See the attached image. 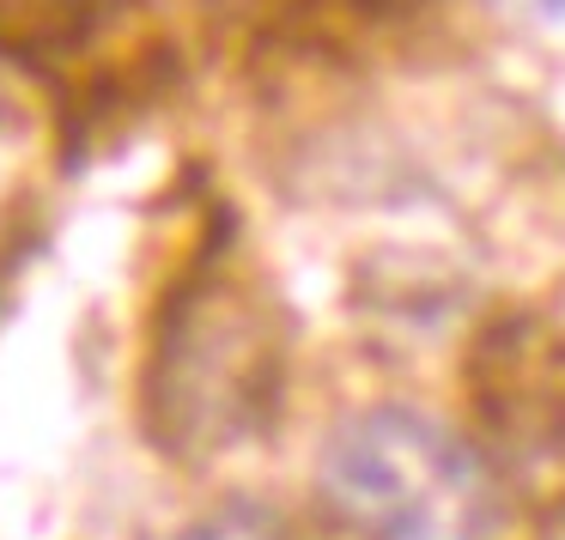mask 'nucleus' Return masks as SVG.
Wrapping results in <instances>:
<instances>
[{"label": "nucleus", "instance_id": "nucleus-1", "mask_svg": "<svg viewBox=\"0 0 565 540\" xmlns=\"http://www.w3.org/2000/svg\"><path fill=\"white\" fill-rule=\"evenodd\" d=\"M286 395V322L244 268L232 231H213L164 292L140 370V425L171 462H213L274 425Z\"/></svg>", "mask_w": 565, "mask_h": 540}, {"label": "nucleus", "instance_id": "nucleus-2", "mask_svg": "<svg viewBox=\"0 0 565 540\" xmlns=\"http://www.w3.org/2000/svg\"><path fill=\"white\" fill-rule=\"evenodd\" d=\"M310 492L329 540H492L499 522V492L475 443L414 407L341 419Z\"/></svg>", "mask_w": 565, "mask_h": 540}, {"label": "nucleus", "instance_id": "nucleus-3", "mask_svg": "<svg viewBox=\"0 0 565 540\" xmlns=\"http://www.w3.org/2000/svg\"><path fill=\"white\" fill-rule=\"evenodd\" d=\"M468 425L499 504L565 522V322L541 310L492 316L468 346Z\"/></svg>", "mask_w": 565, "mask_h": 540}, {"label": "nucleus", "instance_id": "nucleus-4", "mask_svg": "<svg viewBox=\"0 0 565 540\" xmlns=\"http://www.w3.org/2000/svg\"><path fill=\"white\" fill-rule=\"evenodd\" d=\"M104 0H0V62L62 67L98 37Z\"/></svg>", "mask_w": 565, "mask_h": 540}, {"label": "nucleus", "instance_id": "nucleus-5", "mask_svg": "<svg viewBox=\"0 0 565 540\" xmlns=\"http://www.w3.org/2000/svg\"><path fill=\"white\" fill-rule=\"evenodd\" d=\"M177 540H292V528H286L280 510H268L256 498H225L207 516H195Z\"/></svg>", "mask_w": 565, "mask_h": 540}, {"label": "nucleus", "instance_id": "nucleus-6", "mask_svg": "<svg viewBox=\"0 0 565 540\" xmlns=\"http://www.w3.org/2000/svg\"><path fill=\"white\" fill-rule=\"evenodd\" d=\"M0 122H7V98H0Z\"/></svg>", "mask_w": 565, "mask_h": 540}]
</instances>
